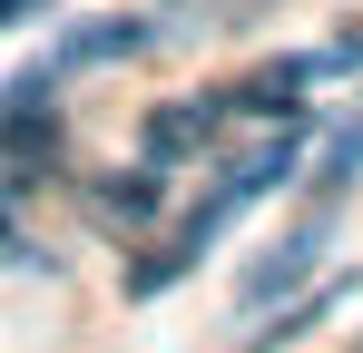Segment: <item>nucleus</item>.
Instances as JSON below:
<instances>
[{
  "mask_svg": "<svg viewBox=\"0 0 363 353\" xmlns=\"http://www.w3.org/2000/svg\"><path fill=\"white\" fill-rule=\"evenodd\" d=\"M295 167H304V108L285 118L275 138H255V147H245L236 167H226V176H216V186H206V196H196V206L177 216V226H167V245H157V255H138V265H128V294H167L177 275H196V265H206V245H216V235L236 226V216L255 206V196L295 186Z\"/></svg>",
  "mask_w": 363,
  "mask_h": 353,
  "instance_id": "1",
  "label": "nucleus"
},
{
  "mask_svg": "<svg viewBox=\"0 0 363 353\" xmlns=\"http://www.w3.org/2000/svg\"><path fill=\"white\" fill-rule=\"evenodd\" d=\"M314 79H334V59H324V50H285V59H265L255 79H236L226 118H236V108H245V118H295Z\"/></svg>",
  "mask_w": 363,
  "mask_h": 353,
  "instance_id": "4",
  "label": "nucleus"
},
{
  "mask_svg": "<svg viewBox=\"0 0 363 353\" xmlns=\"http://www.w3.org/2000/svg\"><path fill=\"white\" fill-rule=\"evenodd\" d=\"M334 304H344V285H314V294H304V304H285V324H265V334H255V344H245V353H275V344H304V334H314V324H324Z\"/></svg>",
  "mask_w": 363,
  "mask_h": 353,
  "instance_id": "8",
  "label": "nucleus"
},
{
  "mask_svg": "<svg viewBox=\"0 0 363 353\" xmlns=\"http://www.w3.org/2000/svg\"><path fill=\"white\" fill-rule=\"evenodd\" d=\"M50 0H0V30H20V20H40Z\"/></svg>",
  "mask_w": 363,
  "mask_h": 353,
  "instance_id": "10",
  "label": "nucleus"
},
{
  "mask_svg": "<svg viewBox=\"0 0 363 353\" xmlns=\"http://www.w3.org/2000/svg\"><path fill=\"white\" fill-rule=\"evenodd\" d=\"M265 10H275V0H226L216 20H226V30H245V20H265Z\"/></svg>",
  "mask_w": 363,
  "mask_h": 353,
  "instance_id": "9",
  "label": "nucleus"
},
{
  "mask_svg": "<svg viewBox=\"0 0 363 353\" xmlns=\"http://www.w3.org/2000/svg\"><path fill=\"white\" fill-rule=\"evenodd\" d=\"M157 196H167V186H157V167L108 176V186H99V216H108V226H147V216H157Z\"/></svg>",
  "mask_w": 363,
  "mask_h": 353,
  "instance_id": "7",
  "label": "nucleus"
},
{
  "mask_svg": "<svg viewBox=\"0 0 363 353\" xmlns=\"http://www.w3.org/2000/svg\"><path fill=\"white\" fill-rule=\"evenodd\" d=\"M147 40H157L147 20H79V30H69L60 50L40 59V69H20L10 89H20V99H60V89L79 79V69H99V59H128V50H147Z\"/></svg>",
  "mask_w": 363,
  "mask_h": 353,
  "instance_id": "2",
  "label": "nucleus"
},
{
  "mask_svg": "<svg viewBox=\"0 0 363 353\" xmlns=\"http://www.w3.org/2000/svg\"><path fill=\"white\" fill-rule=\"evenodd\" d=\"M324 216H334V206H314V216H304L295 235H285V245H275V255H255V265H245V304H275V294H295V285H314V265H324Z\"/></svg>",
  "mask_w": 363,
  "mask_h": 353,
  "instance_id": "5",
  "label": "nucleus"
},
{
  "mask_svg": "<svg viewBox=\"0 0 363 353\" xmlns=\"http://www.w3.org/2000/svg\"><path fill=\"white\" fill-rule=\"evenodd\" d=\"M354 176H363V108L334 128V147H324V167H314V206H334V196H344Z\"/></svg>",
  "mask_w": 363,
  "mask_h": 353,
  "instance_id": "6",
  "label": "nucleus"
},
{
  "mask_svg": "<svg viewBox=\"0 0 363 353\" xmlns=\"http://www.w3.org/2000/svg\"><path fill=\"white\" fill-rule=\"evenodd\" d=\"M216 138H226V99H157V108L138 118V157L147 167H186Z\"/></svg>",
  "mask_w": 363,
  "mask_h": 353,
  "instance_id": "3",
  "label": "nucleus"
}]
</instances>
